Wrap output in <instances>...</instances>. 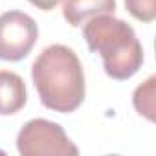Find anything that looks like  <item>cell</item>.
<instances>
[{
    "instance_id": "6da1fadb",
    "label": "cell",
    "mask_w": 156,
    "mask_h": 156,
    "mask_svg": "<svg viewBox=\"0 0 156 156\" xmlns=\"http://www.w3.org/2000/svg\"><path fill=\"white\" fill-rule=\"evenodd\" d=\"M31 79L41 103L61 114L77 110L87 94L85 72L75 51L64 44L44 48L31 66Z\"/></svg>"
},
{
    "instance_id": "7a4b0ae2",
    "label": "cell",
    "mask_w": 156,
    "mask_h": 156,
    "mask_svg": "<svg viewBox=\"0 0 156 156\" xmlns=\"http://www.w3.org/2000/svg\"><path fill=\"white\" fill-rule=\"evenodd\" d=\"M83 37L90 51L103 59L105 73L116 81H127L143 64V48L132 30L114 15H98L83 24Z\"/></svg>"
},
{
    "instance_id": "3957f363",
    "label": "cell",
    "mask_w": 156,
    "mask_h": 156,
    "mask_svg": "<svg viewBox=\"0 0 156 156\" xmlns=\"http://www.w3.org/2000/svg\"><path fill=\"white\" fill-rule=\"evenodd\" d=\"M17 149L22 156L79 154V149L66 136L64 129L50 119H30L17 134Z\"/></svg>"
},
{
    "instance_id": "277c9868",
    "label": "cell",
    "mask_w": 156,
    "mask_h": 156,
    "mask_svg": "<svg viewBox=\"0 0 156 156\" xmlns=\"http://www.w3.org/2000/svg\"><path fill=\"white\" fill-rule=\"evenodd\" d=\"M37 39V22L28 13L6 11L0 15V61H22L30 55Z\"/></svg>"
},
{
    "instance_id": "5b68a950",
    "label": "cell",
    "mask_w": 156,
    "mask_h": 156,
    "mask_svg": "<svg viewBox=\"0 0 156 156\" xmlns=\"http://www.w3.org/2000/svg\"><path fill=\"white\" fill-rule=\"evenodd\" d=\"M28 103L24 79L9 70H0V116H11Z\"/></svg>"
},
{
    "instance_id": "8992f818",
    "label": "cell",
    "mask_w": 156,
    "mask_h": 156,
    "mask_svg": "<svg viewBox=\"0 0 156 156\" xmlns=\"http://www.w3.org/2000/svg\"><path fill=\"white\" fill-rule=\"evenodd\" d=\"M114 11L116 0H64L62 4V17L73 28L83 26L98 15H114Z\"/></svg>"
},
{
    "instance_id": "52a82bcc",
    "label": "cell",
    "mask_w": 156,
    "mask_h": 156,
    "mask_svg": "<svg viewBox=\"0 0 156 156\" xmlns=\"http://www.w3.org/2000/svg\"><path fill=\"white\" fill-rule=\"evenodd\" d=\"M154 87H156V77L151 75L145 83H141L132 96L134 108L145 116L149 121H154Z\"/></svg>"
},
{
    "instance_id": "ba28073f",
    "label": "cell",
    "mask_w": 156,
    "mask_h": 156,
    "mask_svg": "<svg viewBox=\"0 0 156 156\" xmlns=\"http://www.w3.org/2000/svg\"><path fill=\"white\" fill-rule=\"evenodd\" d=\"M125 8L140 22H152L156 19V0H125Z\"/></svg>"
},
{
    "instance_id": "9c48e42d",
    "label": "cell",
    "mask_w": 156,
    "mask_h": 156,
    "mask_svg": "<svg viewBox=\"0 0 156 156\" xmlns=\"http://www.w3.org/2000/svg\"><path fill=\"white\" fill-rule=\"evenodd\" d=\"M62 0H30V4H33L35 8L42 9V11H51L53 8H57Z\"/></svg>"
}]
</instances>
